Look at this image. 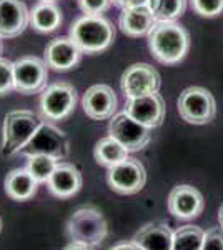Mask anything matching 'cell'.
I'll return each mask as SVG.
<instances>
[{"label": "cell", "instance_id": "1", "mask_svg": "<svg viewBox=\"0 0 223 250\" xmlns=\"http://www.w3.org/2000/svg\"><path fill=\"white\" fill-rule=\"evenodd\" d=\"M148 47L160 63L175 65L190 50V34L177 22H157L148 34Z\"/></svg>", "mask_w": 223, "mask_h": 250}, {"label": "cell", "instance_id": "2", "mask_svg": "<svg viewBox=\"0 0 223 250\" xmlns=\"http://www.w3.org/2000/svg\"><path fill=\"white\" fill-rule=\"evenodd\" d=\"M43 122L45 119L32 110L19 108V110L9 112L3 119L2 148H0L2 155L12 157L20 154Z\"/></svg>", "mask_w": 223, "mask_h": 250}, {"label": "cell", "instance_id": "3", "mask_svg": "<svg viewBox=\"0 0 223 250\" xmlns=\"http://www.w3.org/2000/svg\"><path fill=\"white\" fill-rule=\"evenodd\" d=\"M70 37L82 52L97 54L112 45L115 39V29L110 20L103 15H82L72 23Z\"/></svg>", "mask_w": 223, "mask_h": 250}, {"label": "cell", "instance_id": "4", "mask_svg": "<svg viewBox=\"0 0 223 250\" xmlns=\"http://www.w3.org/2000/svg\"><path fill=\"white\" fill-rule=\"evenodd\" d=\"M67 233L72 242L87 244L90 247L100 245L108 235V225L103 213L95 207H82L68 219Z\"/></svg>", "mask_w": 223, "mask_h": 250}, {"label": "cell", "instance_id": "5", "mask_svg": "<svg viewBox=\"0 0 223 250\" xmlns=\"http://www.w3.org/2000/svg\"><path fill=\"white\" fill-rule=\"evenodd\" d=\"M178 114L193 125L210 124L217 115V102L212 92L203 87H188L178 97Z\"/></svg>", "mask_w": 223, "mask_h": 250}, {"label": "cell", "instance_id": "6", "mask_svg": "<svg viewBox=\"0 0 223 250\" xmlns=\"http://www.w3.org/2000/svg\"><path fill=\"white\" fill-rule=\"evenodd\" d=\"M77 105V90L68 82H55L40 95V114L48 122L67 119Z\"/></svg>", "mask_w": 223, "mask_h": 250}, {"label": "cell", "instance_id": "7", "mask_svg": "<svg viewBox=\"0 0 223 250\" xmlns=\"http://www.w3.org/2000/svg\"><path fill=\"white\" fill-rule=\"evenodd\" d=\"M20 154L25 157L39 154L48 155L62 162L70 154V144H68L67 135L60 128H57L55 125L48 122H43Z\"/></svg>", "mask_w": 223, "mask_h": 250}, {"label": "cell", "instance_id": "8", "mask_svg": "<svg viewBox=\"0 0 223 250\" xmlns=\"http://www.w3.org/2000/svg\"><path fill=\"white\" fill-rule=\"evenodd\" d=\"M107 182L113 192L120 193V195H133L145 187L147 172L140 160L127 157L123 162L108 168Z\"/></svg>", "mask_w": 223, "mask_h": 250}, {"label": "cell", "instance_id": "9", "mask_svg": "<svg viewBox=\"0 0 223 250\" xmlns=\"http://www.w3.org/2000/svg\"><path fill=\"white\" fill-rule=\"evenodd\" d=\"M108 134L115 140H119L128 152H139L147 147L152 140V128L137 122L125 110L112 117Z\"/></svg>", "mask_w": 223, "mask_h": 250}, {"label": "cell", "instance_id": "10", "mask_svg": "<svg viewBox=\"0 0 223 250\" xmlns=\"http://www.w3.org/2000/svg\"><path fill=\"white\" fill-rule=\"evenodd\" d=\"M15 90L23 95L39 94L47 87L48 65L39 57H20L14 62Z\"/></svg>", "mask_w": 223, "mask_h": 250}, {"label": "cell", "instance_id": "11", "mask_svg": "<svg viewBox=\"0 0 223 250\" xmlns=\"http://www.w3.org/2000/svg\"><path fill=\"white\" fill-rule=\"evenodd\" d=\"M162 79L155 67L150 63L140 62L133 63L122 74L120 87L125 99H135V97L155 94L160 88Z\"/></svg>", "mask_w": 223, "mask_h": 250}, {"label": "cell", "instance_id": "12", "mask_svg": "<svg viewBox=\"0 0 223 250\" xmlns=\"http://www.w3.org/2000/svg\"><path fill=\"white\" fill-rule=\"evenodd\" d=\"M125 112L145 127L155 128L163 124L165 102L162 95L155 92V94L128 99L127 104H125Z\"/></svg>", "mask_w": 223, "mask_h": 250}, {"label": "cell", "instance_id": "13", "mask_svg": "<svg viewBox=\"0 0 223 250\" xmlns=\"http://www.w3.org/2000/svg\"><path fill=\"white\" fill-rule=\"evenodd\" d=\"M117 95L113 88L107 83H97L87 88L82 99V107L87 117L92 120H107L112 119L117 112Z\"/></svg>", "mask_w": 223, "mask_h": 250}, {"label": "cell", "instance_id": "14", "mask_svg": "<svg viewBox=\"0 0 223 250\" xmlns=\"http://www.w3.org/2000/svg\"><path fill=\"white\" fill-rule=\"evenodd\" d=\"M168 212L177 219L192 220L203 212L205 202L200 190L192 185H177L168 195Z\"/></svg>", "mask_w": 223, "mask_h": 250}, {"label": "cell", "instance_id": "15", "mask_svg": "<svg viewBox=\"0 0 223 250\" xmlns=\"http://www.w3.org/2000/svg\"><path fill=\"white\" fill-rule=\"evenodd\" d=\"M30 23V10L23 0L0 2V39H15Z\"/></svg>", "mask_w": 223, "mask_h": 250}, {"label": "cell", "instance_id": "16", "mask_svg": "<svg viewBox=\"0 0 223 250\" xmlns=\"http://www.w3.org/2000/svg\"><path fill=\"white\" fill-rule=\"evenodd\" d=\"M83 52L72 37H57L45 47L43 60L55 70H70L80 62Z\"/></svg>", "mask_w": 223, "mask_h": 250}, {"label": "cell", "instance_id": "17", "mask_svg": "<svg viewBox=\"0 0 223 250\" xmlns=\"http://www.w3.org/2000/svg\"><path fill=\"white\" fill-rule=\"evenodd\" d=\"M48 190L59 199H70L82 188V173L75 165L59 162L54 173L48 179Z\"/></svg>", "mask_w": 223, "mask_h": 250}, {"label": "cell", "instance_id": "18", "mask_svg": "<svg viewBox=\"0 0 223 250\" xmlns=\"http://www.w3.org/2000/svg\"><path fill=\"white\" fill-rule=\"evenodd\" d=\"M155 23L157 20L148 7H127L122 10L119 19L122 32L133 39L148 35Z\"/></svg>", "mask_w": 223, "mask_h": 250}, {"label": "cell", "instance_id": "19", "mask_svg": "<svg viewBox=\"0 0 223 250\" xmlns=\"http://www.w3.org/2000/svg\"><path fill=\"white\" fill-rule=\"evenodd\" d=\"M142 250H173V232L165 224H148L133 237Z\"/></svg>", "mask_w": 223, "mask_h": 250}, {"label": "cell", "instance_id": "20", "mask_svg": "<svg viewBox=\"0 0 223 250\" xmlns=\"http://www.w3.org/2000/svg\"><path fill=\"white\" fill-rule=\"evenodd\" d=\"M39 182L27 168H15L5 179V192L10 199L23 202L37 193Z\"/></svg>", "mask_w": 223, "mask_h": 250}, {"label": "cell", "instance_id": "21", "mask_svg": "<svg viewBox=\"0 0 223 250\" xmlns=\"http://www.w3.org/2000/svg\"><path fill=\"white\" fill-rule=\"evenodd\" d=\"M62 23V10L55 5V2H39L30 10V25L37 32L48 34L54 32Z\"/></svg>", "mask_w": 223, "mask_h": 250}, {"label": "cell", "instance_id": "22", "mask_svg": "<svg viewBox=\"0 0 223 250\" xmlns=\"http://www.w3.org/2000/svg\"><path fill=\"white\" fill-rule=\"evenodd\" d=\"M128 154H130V152H128L119 140H115L110 135L105 137V139H100L99 142L95 144V148H93V157H95L97 164L107 168L123 162L128 157Z\"/></svg>", "mask_w": 223, "mask_h": 250}, {"label": "cell", "instance_id": "23", "mask_svg": "<svg viewBox=\"0 0 223 250\" xmlns=\"http://www.w3.org/2000/svg\"><path fill=\"white\" fill-rule=\"evenodd\" d=\"M148 9L157 22H175L185 14L186 0H150Z\"/></svg>", "mask_w": 223, "mask_h": 250}, {"label": "cell", "instance_id": "24", "mask_svg": "<svg viewBox=\"0 0 223 250\" xmlns=\"http://www.w3.org/2000/svg\"><path fill=\"white\" fill-rule=\"evenodd\" d=\"M205 232L197 225H185L173 232V250H202Z\"/></svg>", "mask_w": 223, "mask_h": 250}, {"label": "cell", "instance_id": "25", "mask_svg": "<svg viewBox=\"0 0 223 250\" xmlns=\"http://www.w3.org/2000/svg\"><path fill=\"white\" fill-rule=\"evenodd\" d=\"M59 165V160L54 159V157L48 155H28L27 157V170L34 175V179L37 180L39 184L48 182L50 175L54 173V170Z\"/></svg>", "mask_w": 223, "mask_h": 250}, {"label": "cell", "instance_id": "26", "mask_svg": "<svg viewBox=\"0 0 223 250\" xmlns=\"http://www.w3.org/2000/svg\"><path fill=\"white\" fill-rule=\"evenodd\" d=\"M15 90V77H14V62L0 57V95Z\"/></svg>", "mask_w": 223, "mask_h": 250}, {"label": "cell", "instance_id": "27", "mask_svg": "<svg viewBox=\"0 0 223 250\" xmlns=\"http://www.w3.org/2000/svg\"><path fill=\"white\" fill-rule=\"evenodd\" d=\"M192 9L202 17H217L223 12V0H190Z\"/></svg>", "mask_w": 223, "mask_h": 250}, {"label": "cell", "instance_id": "28", "mask_svg": "<svg viewBox=\"0 0 223 250\" xmlns=\"http://www.w3.org/2000/svg\"><path fill=\"white\" fill-rule=\"evenodd\" d=\"M112 5V0H79V7L85 15H102Z\"/></svg>", "mask_w": 223, "mask_h": 250}, {"label": "cell", "instance_id": "29", "mask_svg": "<svg viewBox=\"0 0 223 250\" xmlns=\"http://www.w3.org/2000/svg\"><path fill=\"white\" fill-rule=\"evenodd\" d=\"M202 250H223V229L215 227L205 233Z\"/></svg>", "mask_w": 223, "mask_h": 250}, {"label": "cell", "instance_id": "30", "mask_svg": "<svg viewBox=\"0 0 223 250\" xmlns=\"http://www.w3.org/2000/svg\"><path fill=\"white\" fill-rule=\"evenodd\" d=\"M63 250H93V247L87 244H80V242H70Z\"/></svg>", "mask_w": 223, "mask_h": 250}, {"label": "cell", "instance_id": "31", "mask_svg": "<svg viewBox=\"0 0 223 250\" xmlns=\"http://www.w3.org/2000/svg\"><path fill=\"white\" fill-rule=\"evenodd\" d=\"M110 250H142L139 245H135L133 242H125V244H119V245H115L113 249Z\"/></svg>", "mask_w": 223, "mask_h": 250}, {"label": "cell", "instance_id": "32", "mask_svg": "<svg viewBox=\"0 0 223 250\" xmlns=\"http://www.w3.org/2000/svg\"><path fill=\"white\" fill-rule=\"evenodd\" d=\"M148 2L150 0H128L127 7H148ZM125 7V9H127Z\"/></svg>", "mask_w": 223, "mask_h": 250}, {"label": "cell", "instance_id": "33", "mask_svg": "<svg viewBox=\"0 0 223 250\" xmlns=\"http://www.w3.org/2000/svg\"><path fill=\"white\" fill-rule=\"evenodd\" d=\"M112 2H113V5H115V7L125 9V7H127V3H128V0H112Z\"/></svg>", "mask_w": 223, "mask_h": 250}, {"label": "cell", "instance_id": "34", "mask_svg": "<svg viewBox=\"0 0 223 250\" xmlns=\"http://www.w3.org/2000/svg\"><path fill=\"white\" fill-rule=\"evenodd\" d=\"M218 222H220V227L223 229V204L220 207V212H218Z\"/></svg>", "mask_w": 223, "mask_h": 250}, {"label": "cell", "instance_id": "35", "mask_svg": "<svg viewBox=\"0 0 223 250\" xmlns=\"http://www.w3.org/2000/svg\"><path fill=\"white\" fill-rule=\"evenodd\" d=\"M40 2H55V0H40Z\"/></svg>", "mask_w": 223, "mask_h": 250}, {"label": "cell", "instance_id": "36", "mask_svg": "<svg viewBox=\"0 0 223 250\" xmlns=\"http://www.w3.org/2000/svg\"><path fill=\"white\" fill-rule=\"evenodd\" d=\"M0 229H2V219H0Z\"/></svg>", "mask_w": 223, "mask_h": 250}, {"label": "cell", "instance_id": "37", "mask_svg": "<svg viewBox=\"0 0 223 250\" xmlns=\"http://www.w3.org/2000/svg\"><path fill=\"white\" fill-rule=\"evenodd\" d=\"M0 2H2V0H0Z\"/></svg>", "mask_w": 223, "mask_h": 250}, {"label": "cell", "instance_id": "38", "mask_svg": "<svg viewBox=\"0 0 223 250\" xmlns=\"http://www.w3.org/2000/svg\"><path fill=\"white\" fill-rule=\"evenodd\" d=\"M0 48H2V47H0Z\"/></svg>", "mask_w": 223, "mask_h": 250}]
</instances>
